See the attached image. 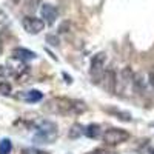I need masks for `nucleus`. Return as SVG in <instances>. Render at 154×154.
Here are the masks:
<instances>
[{
  "mask_svg": "<svg viewBox=\"0 0 154 154\" xmlns=\"http://www.w3.org/2000/svg\"><path fill=\"white\" fill-rule=\"evenodd\" d=\"M0 89H2V94L3 96H8L11 93V85L6 83V82H2V83H0Z\"/></svg>",
  "mask_w": 154,
  "mask_h": 154,
  "instance_id": "f3484780",
  "label": "nucleus"
},
{
  "mask_svg": "<svg viewBox=\"0 0 154 154\" xmlns=\"http://www.w3.org/2000/svg\"><path fill=\"white\" fill-rule=\"evenodd\" d=\"M122 79L125 80V82H130L131 79H133V71H131V68H123L122 69Z\"/></svg>",
  "mask_w": 154,
  "mask_h": 154,
  "instance_id": "2eb2a0df",
  "label": "nucleus"
},
{
  "mask_svg": "<svg viewBox=\"0 0 154 154\" xmlns=\"http://www.w3.org/2000/svg\"><path fill=\"white\" fill-rule=\"evenodd\" d=\"M88 154H106L103 149H100V148H97V149H94V151H91V152H88Z\"/></svg>",
  "mask_w": 154,
  "mask_h": 154,
  "instance_id": "412c9836",
  "label": "nucleus"
},
{
  "mask_svg": "<svg viewBox=\"0 0 154 154\" xmlns=\"http://www.w3.org/2000/svg\"><path fill=\"white\" fill-rule=\"evenodd\" d=\"M133 85H134V89L137 93H140V91H143L145 89V86H143V79L140 75H134L133 77Z\"/></svg>",
  "mask_w": 154,
  "mask_h": 154,
  "instance_id": "ddd939ff",
  "label": "nucleus"
},
{
  "mask_svg": "<svg viewBox=\"0 0 154 154\" xmlns=\"http://www.w3.org/2000/svg\"><path fill=\"white\" fill-rule=\"evenodd\" d=\"M43 109L53 114H68L75 112V100L65 97H54L43 105Z\"/></svg>",
  "mask_w": 154,
  "mask_h": 154,
  "instance_id": "f257e3e1",
  "label": "nucleus"
},
{
  "mask_svg": "<svg viewBox=\"0 0 154 154\" xmlns=\"http://www.w3.org/2000/svg\"><path fill=\"white\" fill-rule=\"evenodd\" d=\"M82 134H85V128L80 123H74L71 126V130L68 131V137L69 139H77V137H80Z\"/></svg>",
  "mask_w": 154,
  "mask_h": 154,
  "instance_id": "1a4fd4ad",
  "label": "nucleus"
},
{
  "mask_svg": "<svg viewBox=\"0 0 154 154\" xmlns=\"http://www.w3.org/2000/svg\"><path fill=\"white\" fill-rule=\"evenodd\" d=\"M100 126L97 123H91V125H88L86 126V130H85V134L89 137V139H97L100 136Z\"/></svg>",
  "mask_w": 154,
  "mask_h": 154,
  "instance_id": "9d476101",
  "label": "nucleus"
},
{
  "mask_svg": "<svg viewBox=\"0 0 154 154\" xmlns=\"http://www.w3.org/2000/svg\"><path fill=\"white\" fill-rule=\"evenodd\" d=\"M12 2H14V3H19V2H20V0H12Z\"/></svg>",
  "mask_w": 154,
  "mask_h": 154,
  "instance_id": "5701e85b",
  "label": "nucleus"
},
{
  "mask_svg": "<svg viewBox=\"0 0 154 154\" xmlns=\"http://www.w3.org/2000/svg\"><path fill=\"white\" fill-rule=\"evenodd\" d=\"M149 82H151V85L154 86V69L149 72Z\"/></svg>",
  "mask_w": 154,
  "mask_h": 154,
  "instance_id": "4be33fe9",
  "label": "nucleus"
},
{
  "mask_svg": "<svg viewBox=\"0 0 154 154\" xmlns=\"http://www.w3.org/2000/svg\"><path fill=\"white\" fill-rule=\"evenodd\" d=\"M25 99H26L28 102H38V100L42 99V93H40V91H35V89H32V91H28V93H26Z\"/></svg>",
  "mask_w": 154,
  "mask_h": 154,
  "instance_id": "f8f14e48",
  "label": "nucleus"
},
{
  "mask_svg": "<svg viewBox=\"0 0 154 154\" xmlns=\"http://www.w3.org/2000/svg\"><path fill=\"white\" fill-rule=\"evenodd\" d=\"M12 56H14L16 59H19V60H31V59L35 57L34 53H31V51H28V49H23V48L12 49Z\"/></svg>",
  "mask_w": 154,
  "mask_h": 154,
  "instance_id": "6e6552de",
  "label": "nucleus"
},
{
  "mask_svg": "<svg viewBox=\"0 0 154 154\" xmlns=\"http://www.w3.org/2000/svg\"><path fill=\"white\" fill-rule=\"evenodd\" d=\"M22 154H48L43 149H37V148H25L22 149Z\"/></svg>",
  "mask_w": 154,
  "mask_h": 154,
  "instance_id": "dca6fc26",
  "label": "nucleus"
},
{
  "mask_svg": "<svg viewBox=\"0 0 154 154\" xmlns=\"http://www.w3.org/2000/svg\"><path fill=\"white\" fill-rule=\"evenodd\" d=\"M105 62H106V54L105 53H99L93 57L91 60V77H93V82L99 83V80L103 79V66H105Z\"/></svg>",
  "mask_w": 154,
  "mask_h": 154,
  "instance_id": "20e7f679",
  "label": "nucleus"
},
{
  "mask_svg": "<svg viewBox=\"0 0 154 154\" xmlns=\"http://www.w3.org/2000/svg\"><path fill=\"white\" fill-rule=\"evenodd\" d=\"M103 82V88H105V91L109 93V94H114L116 93V86H117V74H116V71L112 68L106 69L103 72V79H102Z\"/></svg>",
  "mask_w": 154,
  "mask_h": 154,
  "instance_id": "423d86ee",
  "label": "nucleus"
},
{
  "mask_svg": "<svg viewBox=\"0 0 154 154\" xmlns=\"http://www.w3.org/2000/svg\"><path fill=\"white\" fill-rule=\"evenodd\" d=\"M103 142L106 145H120L130 139V133L122 130V128H109L103 133Z\"/></svg>",
  "mask_w": 154,
  "mask_h": 154,
  "instance_id": "7ed1b4c3",
  "label": "nucleus"
},
{
  "mask_svg": "<svg viewBox=\"0 0 154 154\" xmlns=\"http://www.w3.org/2000/svg\"><path fill=\"white\" fill-rule=\"evenodd\" d=\"M40 3V0H26L25 2V5H26V8L28 9H31V11H34L35 8H37V5Z\"/></svg>",
  "mask_w": 154,
  "mask_h": 154,
  "instance_id": "a211bd4d",
  "label": "nucleus"
},
{
  "mask_svg": "<svg viewBox=\"0 0 154 154\" xmlns=\"http://www.w3.org/2000/svg\"><path fill=\"white\" fill-rule=\"evenodd\" d=\"M46 42L49 43V45H53V46H59V38L57 37H54V35H46Z\"/></svg>",
  "mask_w": 154,
  "mask_h": 154,
  "instance_id": "6ab92c4d",
  "label": "nucleus"
},
{
  "mask_svg": "<svg viewBox=\"0 0 154 154\" xmlns=\"http://www.w3.org/2000/svg\"><path fill=\"white\" fill-rule=\"evenodd\" d=\"M57 16H59V12H57L56 6L49 5V3H45V5L42 6V17H43V19H45L48 23L53 25V23L56 22Z\"/></svg>",
  "mask_w": 154,
  "mask_h": 154,
  "instance_id": "0eeeda50",
  "label": "nucleus"
},
{
  "mask_svg": "<svg viewBox=\"0 0 154 154\" xmlns=\"http://www.w3.org/2000/svg\"><path fill=\"white\" fill-rule=\"evenodd\" d=\"M68 29H69V22H63L60 26H59V32H60V34L68 32Z\"/></svg>",
  "mask_w": 154,
  "mask_h": 154,
  "instance_id": "aec40b11",
  "label": "nucleus"
},
{
  "mask_svg": "<svg viewBox=\"0 0 154 154\" xmlns=\"http://www.w3.org/2000/svg\"><path fill=\"white\" fill-rule=\"evenodd\" d=\"M149 154H154V149H151V151H149Z\"/></svg>",
  "mask_w": 154,
  "mask_h": 154,
  "instance_id": "b1692460",
  "label": "nucleus"
},
{
  "mask_svg": "<svg viewBox=\"0 0 154 154\" xmlns=\"http://www.w3.org/2000/svg\"><path fill=\"white\" fill-rule=\"evenodd\" d=\"M23 28L29 34H38L40 31H43L45 22L40 19H35V17H25L23 19Z\"/></svg>",
  "mask_w": 154,
  "mask_h": 154,
  "instance_id": "39448f33",
  "label": "nucleus"
},
{
  "mask_svg": "<svg viewBox=\"0 0 154 154\" xmlns=\"http://www.w3.org/2000/svg\"><path fill=\"white\" fill-rule=\"evenodd\" d=\"M57 134H59L57 125L49 120H45L38 126L37 134L34 136V140L37 143H53V140L57 137Z\"/></svg>",
  "mask_w": 154,
  "mask_h": 154,
  "instance_id": "f03ea898",
  "label": "nucleus"
},
{
  "mask_svg": "<svg viewBox=\"0 0 154 154\" xmlns=\"http://www.w3.org/2000/svg\"><path fill=\"white\" fill-rule=\"evenodd\" d=\"M108 112H112L114 116H117V119L120 120H125V122H130L131 120V114L130 112H123L120 109H106Z\"/></svg>",
  "mask_w": 154,
  "mask_h": 154,
  "instance_id": "9b49d317",
  "label": "nucleus"
},
{
  "mask_svg": "<svg viewBox=\"0 0 154 154\" xmlns=\"http://www.w3.org/2000/svg\"><path fill=\"white\" fill-rule=\"evenodd\" d=\"M9 151H11V142L8 139H3L2 140V146H0V152L2 154H9Z\"/></svg>",
  "mask_w": 154,
  "mask_h": 154,
  "instance_id": "4468645a",
  "label": "nucleus"
}]
</instances>
